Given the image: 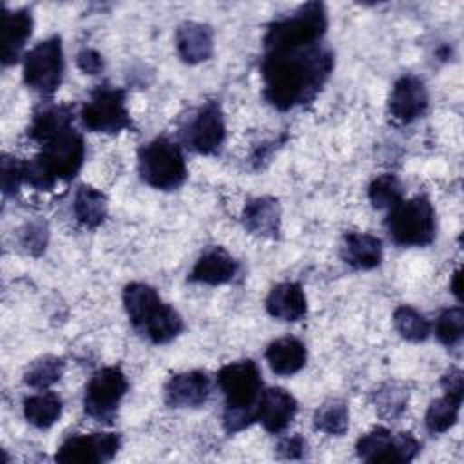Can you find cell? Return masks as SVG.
Masks as SVG:
<instances>
[{
    "instance_id": "1",
    "label": "cell",
    "mask_w": 464,
    "mask_h": 464,
    "mask_svg": "<svg viewBox=\"0 0 464 464\" xmlns=\"http://www.w3.org/2000/svg\"><path fill=\"white\" fill-rule=\"evenodd\" d=\"M334 69V54L317 45L266 53L261 63L263 94L270 105L288 111L315 98Z\"/></svg>"
},
{
    "instance_id": "2",
    "label": "cell",
    "mask_w": 464,
    "mask_h": 464,
    "mask_svg": "<svg viewBox=\"0 0 464 464\" xmlns=\"http://www.w3.org/2000/svg\"><path fill=\"white\" fill-rule=\"evenodd\" d=\"M218 386L225 395L223 420L227 431H239L256 420L263 381L254 361L246 359L225 364L218 372Z\"/></svg>"
},
{
    "instance_id": "3",
    "label": "cell",
    "mask_w": 464,
    "mask_h": 464,
    "mask_svg": "<svg viewBox=\"0 0 464 464\" xmlns=\"http://www.w3.org/2000/svg\"><path fill=\"white\" fill-rule=\"evenodd\" d=\"M123 306L132 326L156 344L172 341L183 330L181 315L163 303L158 292L145 283L125 286Z\"/></svg>"
},
{
    "instance_id": "4",
    "label": "cell",
    "mask_w": 464,
    "mask_h": 464,
    "mask_svg": "<svg viewBox=\"0 0 464 464\" xmlns=\"http://www.w3.org/2000/svg\"><path fill=\"white\" fill-rule=\"evenodd\" d=\"M328 20L324 5L308 2L292 14L272 22L263 38L266 53L295 51L317 45L326 31Z\"/></svg>"
},
{
    "instance_id": "5",
    "label": "cell",
    "mask_w": 464,
    "mask_h": 464,
    "mask_svg": "<svg viewBox=\"0 0 464 464\" xmlns=\"http://www.w3.org/2000/svg\"><path fill=\"white\" fill-rule=\"evenodd\" d=\"M138 170L147 185L161 190L178 188L187 178V165L179 145L163 136L140 149Z\"/></svg>"
},
{
    "instance_id": "6",
    "label": "cell",
    "mask_w": 464,
    "mask_h": 464,
    "mask_svg": "<svg viewBox=\"0 0 464 464\" xmlns=\"http://www.w3.org/2000/svg\"><path fill=\"white\" fill-rule=\"evenodd\" d=\"M390 237L402 246H424L435 237V210L426 196L399 201L386 219Z\"/></svg>"
},
{
    "instance_id": "7",
    "label": "cell",
    "mask_w": 464,
    "mask_h": 464,
    "mask_svg": "<svg viewBox=\"0 0 464 464\" xmlns=\"http://www.w3.org/2000/svg\"><path fill=\"white\" fill-rule=\"evenodd\" d=\"M80 118L92 132H120L132 125L125 107V92L111 85L96 87L82 105Z\"/></svg>"
},
{
    "instance_id": "8",
    "label": "cell",
    "mask_w": 464,
    "mask_h": 464,
    "mask_svg": "<svg viewBox=\"0 0 464 464\" xmlns=\"http://www.w3.org/2000/svg\"><path fill=\"white\" fill-rule=\"evenodd\" d=\"M63 51L60 36H51L36 44L24 56V80L27 87L40 94H53L62 83Z\"/></svg>"
},
{
    "instance_id": "9",
    "label": "cell",
    "mask_w": 464,
    "mask_h": 464,
    "mask_svg": "<svg viewBox=\"0 0 464 464\" xmlns=\"http://www.w3.org/2000/svg\"><path fill=\"white\" fill-rule=\"evenodd\" d=\"M127 393V379L123 372L116 366H107L98 370L85 386L83 408L85 413L96 420H109L123 395Z\"/></svg>"
},
{
    "instance_id": "10",
    "label": "cell",
    "mask_w": 464,
    "mask_h": 464,
    "mask_svg": "<svg viewBox=\"0 0 464 464\" xmlns=\"http://www.w3.org/2000/svg\"><path fill=\"white\" fill-rule=\"evenodd\" d=\"M183 143L199 154H216L225 141V120L218 102L198 107L181 127Z\"/></svg>"
},
{
    "instance_id": "11",
    "label": "cell",
    "mask_w": 464,
    "mask_h": 464,
    "mask_svg": "<svg viewBox=\"0 0 464 464\" xmlns=\"http://www.w3.org/2000/svg\"><path fill=\"white\" fill-rule=\"evenodd\" d=\"M357 455L366 462H408L420 450L411 433H392L386 428H373L357 440Z\"/></svg>"
},
{
    "instance_id": "12",
    "label": "cell",
    "mask_w": 464,
    "mask_h": 464,
    "mask_svg": "<svg viewBox=\"0 0 464 464\" xmlns=\"http://www.w3.org/2000/svg\"><path fill=\"white\" fill-rule=\"evenodd\" d=\"M118 450L120 437L116 433L72 435L63 440L54 459L62 464H98L111 460Z\"/></svg>"
},
{
    "instance_id": "13",
    "label": "cell",
    "mask_w": 464,
    "mask_h": 464,
    "mask_svg": "<svg viewBox=\"0 0 464 464\" xmlns=\"http://www.w3.org/2000/svg\"><path fill=\"white\" fill-rule=\"evenodd\" d=\"M428 107V92L417 76H401L390 92L388 109L393 120L401 123H410L424 114Z\"/></svg>"
},
{
    "instance_id": "14",
    "label": "cell",
    "mask_w": 464,
    "mask_h": 464,
    "mask_svg": "<svg viewBox=\"0 0 464 464\" xmlns=\"http://www.w3.org/2000/svg\"><path fill=\"white\" fill-rule=\"evenodd\" d=\"M210 395V379L205 372L176 373L165 384V401L172 408L201 406Z\"/></svg>"
},
{
    "instance_id": "15",
    "label": "cell",
    "mask_w": 464,
    "mask_h": 464,
    "mask_svg": "<svg viewBox=\"0 0 464 464\" xmlns=\"http://www.w3.org/2000/svg\"><path fill=\"white\" fill-rule=\"evenodd\" d=\"M295 411L297 402L292 393L283 388H268L261 392L256 410V420H259L266 431L279 433L292 422Z\"/></svg>"
},
{
    "instance_id": "16",
    "label": "cell",
    "mask_w": 464,
    "mask_h": 464,
    "mask_svg": "<svg viewBox=\"0 0 464 464\" xmlns=\"http://www.w3.org/2000/svg\"><path fill=\"white\" fill-rule=\"evenodd\" d=\"M176 49L185 63H199L214 53V33L201 22H183L176 31Z\"/></svg>"
},
{
    "instance_id": "17",
    "label": "cell",
    "mask_w": 464,
    "mask_h": 464,
    "mask_svg": "<svg viewBox=\"0 0 464 464\" xmlns=\"http://www.w3.org/2000/svg\"><path fill=\"white\" fill-rule=\"evenodd\" d=\"M237 274V261L221 246L207 248L190 270L188 279L205 285H225Z\"/></svg>"
},
{
    "instance_id": "18",
    "label": "cell",
    "mask_w": 464,
    "mask_h": 464,
    "mask_svg": "<svg viewBox=\"0 0 464 464\" xmlns=\"http://www.w3.org/2000/svg\"><path fill=\"white\" fill-rule=\"evenodd\" d=\"M33 16L27 9L2 11V62L9 65L20 56L27 38L31 36Z\"/></svg>"
},
{
    "instance_id": "19",
    "label": "cell",
    "mask_w": 464,
    "mask_h": 464,
    "mask_svg": "<svg viewBox=\"0 0 464 464\" xmlns=\"http://www.w3.org/2000/svg\"><path fill=\"white\" fill-rule=\"evenodd\" d=\"M243 225L259 237H277L281 228V208L277 199L263 196L250 199L243 208Z\"/></svg>"
},
{
    "instance_id": "20",
    "label": "cell",
    "mask_w": 464,
    "mask_h": 464,
    "mask_svg": "<svg viewBox=\"0 0 464 464\" xmlns=\"http://www.w3.org/2000/svg\"><path fill=\"white\" fill-rule=\"evenodd\" d=\"M266 310L279 321H299L306 314V297L301 285L292 281L276 285L266 297Z\"/></svg>"
},
{
    "instance_id": "21",
    "label": "cell",
    "mask_w": 464,
    "mask_h": 464,
    "mask_svg": "<svg viewBox=\"0 0 464 464\" xmlns=\"http://www.w3.org/2000/svg\"><path fill=\"white\" fill-rule=\"evenodd\" d=\"M343 259L357 270H372L382 259L381 239L366 232H350L344 236Z\"/></svg>"
},
{
    "instance_id": "22",
    "label": "cell",
    "mask_w": 464,
    "mask_h": 464,
    "mask_svg": "<svg viewBox=\"0 0 464 464\" xmlns=\"http://www.w3.org/2000/svg\"><path fill=\"white\" fill-rule=\"evenodd\" d=\"M265 357L274 373L294 375L306 362V348L295 337H281L268 344Z\"/></svg>"
},
{
    "instance_id": "23",
    "label": "cell",
    "mask_w": 464,
    "mask_h": 464,
    "mask_svg": "<svg viewBox=\"0 0 464 464\" xmlns=\"http://www.w3.org/2000/svg\"><path fill=\"white\" fill-rule=\"evenodd\" d=\"M72 109L69 105H47L34 112L29 125V138L44 145L62 130L72 127Z\"/></svg>"
},
{
    "instance_id": "24",
    "label": "cell",
    "mask_w": 464,
    "mask_h": 464,
    "mask_svg": "<svg viewBox=\"0 0 464 464\" xmlns=\"http://www.w3.org/2000/svg\"><path fill=\"white\" fill-rule=\"evenodd\" d=\"M72 210L78 223H82L87 228H96L107 218V210H109L107 198L103 192L96 190L94 187L82 185L76 190Z\"/></svg>"
},
{
    "instance_id": "25",
    "label": "cell",
    "mask_w": 464,
    "mask_h": 464,
    "mask_svg": "<svg viewBox=\"0 0 464 464\" xmlns=\"http://www.w3.org/2000/svg\"><path fill=\"white\" fill-rule=\"evenodd\" d=\"M24 415L36 428L53 426L62 415V401L53 392H42L24 401Z\"/></svg>"
},
{
    "instance_id": "26",
    "label": "cell",
    "mask_w": 464,
    "mask_h": 464,
    "mask_svg": "<svg viewBox=\"0 0 464 464\" xmlns=\"http://www.w3.org/2000/svg\"><path fill=\"white\" fill-rule=\"evenodd\" d=\"M460 402H462V399L451 397L448 393H444V397L435 399L426 411V428L431 433L448 431L459 419Z\"/></svg>"
},
{
    "instance_id": "27",
    "label": "cell",
    "mask_w": 464,
    "mask_h": 464,
    "mask_svg": "<svg viewBox=\"0 0 464 464\" xmlns=\"http://www.w3.org/2000/svg\"><path fill=\"white\" fill-rule=\"evenodd\" d=\"M314 428L326 435H344L348 430V408L343 401L332 399L317 408Z\"/></svg>"
},
{
    "instance_id": "28",
    "label": "cell",
    "mask_w": 464,
    "mask_h": 464,
    "mask_svg": "<svg viewBox=\"0 0 464 464\" xmlns=\"http://www.w3.org/2000/svg\"><path fill=\"white\" fill-rule=\"evenodd\" d=\"M393 324L401 334V337L413 343L424 341L431 330L430 321L420 312H417L408 304H402L393 312Z\"/></svg>"
},
{
    "instance_id": "29",
    "label": "cell",
    "mask_w": 464,
    "mask_h": 464,
    "mask_svg": "<svg viewBox=\"0 0 464 464\" xmlns=\"http://www.w3.org/2000/svg\"><path fill=\"white\" fill-rule=\"evenodd\" d=\"M63 366H65L63 361L58 357H53V355L40 357L27 366V370L24 373V382L27 386L38 388V390L49 388L51 384L60 381V377L63 373Z\"/></svg>"
},
{
    "instance_id": "30",
    "label": "cell",
    "mask_w": 464,
    "mask_h": 464,
    "mask_svg": "<svg viewBox=\"0 0 464 464\" xmlns=\"http://www.w3.org/2000/svg\"><path fill=\"white\" fill-rule=\"evenodd\" d=\"M368 196L375 208H392L402 201L401 181L393 174H382L372 181Z\"/></svg>"
},
{
    "instance_id": "31",
    "label": "cell",
    "mask_w": 464,
    "mask_h": 464,
    "mask_svg": "<svg viewBox=\"0 0 464 464\" xmlns=\"http://www.w3.org/2000/svg\"><path fill=\"white\" fill-rule=\"evenodd\" d=\"M435 334L442 344H457L464 334V310L460 306L444 310L435 323Z\"/></svg>"
},
{
    "instance_id": "32",
    "label": "cell",
    "mask_w": 464,
    "mask_h": 464,
    "mask_svg": "<svg viewBox=\"0 0 464 464\" xmlns=\"http://www.w3.org/2000/svg\"><path fill=\"white\" fill-rule=\"evenodd\" d=\"M406 401H408V393L401 386L386 384L377 392L375 408H377L381 417L393 419V417H399L404 411Z\"/></svg>"
},
{
    "instance_id": "33",
    "label": "cell",
    "mask_w": 464,
    "mask_h": 464,
    "mask_svg": "<svg viewBox=\"0 0 464 464\" xmlns=\"http://www.w3.org/2000/svg\"><path fill=\"white\" fill-rule=\"evenodd\" d=\"M0 178H2V188L5 194L16 192L18 187L24 181V161L18 158H2V167H0Z\"/></svg>"
},
{
    "instance_id": "34",
    "label": "cell",
    "mask_w": 464,
    "mask_h": 464,
    "mask_svg": "<svg viewBox=\"0 0 464 464\" xmlns=\"http://www.w3.org/2000/svg\"><path fill=\"white\" fill-rule=\"evenodd\" d=\"M76 63L85 74H98L103 69V60L94 49H82L76 56Z\"/></svg>"
},
{
    "instance_id": "35",
    "label": "cell",
    "mask_w": 464,
    "mask_h": 464,
    "mask_svg": "<svg viewBox=\"0 0 464 464\" xmlns=\"http://www.w3.org/2000/svg\"><path fill=\"white\" fill-rule=\"evenodd\" d=\"M306 450V442L303 440V437L299 435H292V437H285L279 444H277V453L285 459H299L303 457Z\"/></svg>"
},
{
    "instance_id": "36",
    "label": "cell",
    "mask_w": 464,
    "mask_h": 464,
    "mask_svg": "<svg viewBox=\"0 0 464 464\" xmlns=\"http://www.w3.org/2000/svg\"><path fill=\"white\" fill-rule=\"evenodd\" d=\"M442 388L448 395L462 399V372L459 368L450 370L444 377H442Z\"/></svg>"
},
{
    "instance_id": "37",
    "label": "cell",
    "mask_w": 464,
    "mask_h": 464,
    "mask_svg": "<svg viewBox=\"0 0 464 464\" xmlns=\"http://www.w3.org/2000/svg\"><path fill=\"white\" fill-rule=\"evenodd\" d=\"M25 246L33 252V248L42 250L45 246V230L42 227H29V234L25 237Z\"/></svg>"
},
{
    "instance_id": "38",
    "label": "cell",
    "mask_w": 464,
    "mask_h": 464,
    "mask_svg": "<svg viewBox=\"0 0 464 464\" xmlns=\"http://www.w3.org/2000/svg\"><path fill=\"white\" fill-rule=\"evenodd\" d=\"M451 292L460 299V270H455L453 281H451Z\"/></svg>"
}]
</instances>
